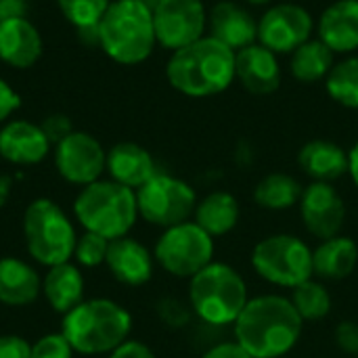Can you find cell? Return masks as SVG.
I'll list each match as a JSON object with an SVG mask.
<instances>
[{
  "label": "cell",
  "instance_id": "obj_1",
  "mask_svg": "<svg viewBox=\"0 0 358 358\" xmlns=\"http://www.w3.org/2000/svg\"><path fill=\"white\" fill-rule=\"evenodd\" d=\"M304 321L289 298L258 296L248 300L233 323L235 342L254 358H283L302 336Z\"/></svg>",
  "mask_w": 358,
  "mask_h": 358
},
{
  "label": "cell",
  "instance_id": "obj_2",
  "mask_svg": "<svg viewBox=\"0 0 358 358\" xmlns=\"http://www.w3.org/2000/svg\"><path fill=\"white\" fill-rule=\"evenodd\" d=\"M166 76L170 86L187 96L218 94L235 80V50L214 36H203L172 52Z\"/></svg>",
  "mask_w": 358,
  "mask_h": 358
},
{
  "label": "cell",
  "instance_id": "obj_3",
  "mask_svg": "<svg viewBox=\"0 0 358 358\" xmlns=\"http://www.w3.org/2000/svg\"><path fill=\"white\" fill-rule=\"evenodd\" d=\"M130 313L109 298L82 300L76 308L63 315L61 323V334L65 340L76 352L86 357L111 355L130 340Z\"/></svg>",
  "mask_w": 358,
  "mask_h": 358
},
{
  "label": "cell",
  "instance_id": "obj_4",
  "mask_svg": "<svg viewBox=\"0 0 358 358\" xmlns=\"http://www.w3.org/2000/svg\"><path fill=\"white\" fill-rule=\"evenodd\" d=\"M96 36L99 46L115 63H143L157 44L153 10L141 0H113L96 25Z\"/></svg>",
  "mask_w": 358,
  "mask_h": 358
},
{
  "label": "cell",
  "instance_id": "obj_5",
  "mask_svg": "<svg viewBox=\"0 0 358 358\" xmlns=\"http://www.w3.org/2000/svg\"><path fill=\"white\" fill-rule=\"evenodd\" d=\"M73 216L88 233H96L109 241L126 237L138 220L136 191L111 178H101L82 187L73 201Z\"/></svg>",
  "mask_w": 358,
  "mask_h": 358
},
{
  "label": "cell",
  "instance_id": "obj_6",
  "mask_svg": "<svg viewBox=\"0 0 358 358\" xmlns=\"http://www.w3.org/2000/svg\"><path fill=\"white\" fill-rule=\"evenodd\" d=\"M189 281L191 308L208 325H233L250 300L243 277L222 262H210Z\"/></svg>",
  "mask_w": 358,
  "mask_h": 358
},
{
  "label": "cell",
  "instance_id": "obj_7",
  "mask_svg": "<svg viewBox=\"0 0 358 358\" xmlns=\"http://www.w3.org/2000/svg\"><path fill=\"white\" fill-rule=\"evenodd\" d=\"M23 239L31 260L50 268L73 258L78 233L59 203L38 197L23 212Z\"/></svg>",
  "mask_w": 358,
  "mask_h": 358
},
{
  "label": "cell",
  "instance_id": "obj_8",
  "mask_svg": "<svg viewBox=\"0 0 358 358\" xmlns=\"http://www.w3.org/2000/svg\"><path fill=\"white\" fill-rule=\"evenodd\" d=\"M252 266L271 285L294 289L313 279V250L296 235L279 233L262 239L252 252Z\"/></svg>",
  "mask_w": 358,
  "mask_h": 358
},
{
  "label": "cell",
  "instance_id": "obj_9",
  "mask_svg": "<svg viewBox=\"0 0 358 358\" xmlns=\"http://www.w3.org/2000/svg\"><path fill=\"white\" fill-rule=\"evenodd\" d=\"M155 262L178 279H191L214 262V237H210L195 220L164 229L155 250Z\"/></svg>",
  "mask_w": 358,
  "mask_h": 358
},
{
  "label": "cell",
  "instance_id": "obj_10",
  "mask_svg": "<svg viewBox=\"0 0 358 358\" xmlns=\"http://www.w3.org/2000/svg\"><path fill=\"white\" fill-rule=\"evenodd\" d=\"M136 203L143 220L159 229H170L193 218L197 195L182 178L157 172L136 191Z\"/></svg>",
  "mask_w": 358,
  "mask_h": 358
},
{
  "label": "cell",
  "instance_id": "obj_11",
  "mask_svg": "<svg viewBox=\"0 0 358 358\" xmlns=\"http://www.w3.org/2000/svg\"><path fill=\"white\" fill-rule=\"evenodd\" d=\"M208 23L201 0H159L153 8V27L157 44L172 52L203 38Z\"/></svg>",
  "mask_w": 358,
  "mask_h": 358
},
{
  "label": "cell",
  "instance_id": "obj_12",
  "mask_svg": "<svg viewBox=\"0 0 358 358\" xmlns=\"http://www.w3.org/2000/svg\"><path fill=\"white\" fill-rule=\"evenodd\" d=\"M55 168L63 180L88 187L107 170V151L92 134L73 130L55 145Z\"/></svg>",
  "mask_w": 358,
  "mask_h": 358
},
{
  "label": "cell",
  "instance_id": "obj_13",
  "mask_svg": "<svg viewBox=\"0 0 358 358\" xmlns=\"http://www.w3.org/2000/svg\"><path fill=\"white\" fill-rule=\"evenodd\" d=\"M310 34L313 17L300 4H275L258 21V44L266 46L275 55L294 52L310 40Z\"/></svg>",
  "mask_w": 358,
  "mask_h": 358
},
{
  "label": "cell",
  "instance_id": "obj_14",
  "mask_svg": "<svg viewBox=\"0 0 358 358\" xmlns=\"http://www.w3.org/2000/svg\"><path fill=\"white\" fill-rule=\"evenodd\" d=\"M300 216L306 231L325 241L342 233L346 206L331 182H310L300 197Z\"/></svg>",
  "mask_w": 358,
  "mask_h": 358
},
{
  "label": "cell",
  "instance_id": "obj_15",
  "mask_svg": "<svg viewBox=\"0 0 358 358\" xmlns=\"http://www.w3.org/2000/svg\"><path fill=\"white\" fill-rule=\"evenodd\" d=\"M50 141L40 124L10 120L0 128V157L15 166H36L46 159Z\"/></svg>",
  "mask_w": 358,
  "mask_h": 358
},
{
  "label": "cell",
  "instance_id": "obj_16",
  "mask_svg": "<svg viewBox=\"0 0 358 358\" xmlns=\"http://www.w3.org/2000/svg\"><path fill=\"white\" fill-rule=\"evenodd\" d=\"M105 266L120 283L128 287H141L151 281L155 258L138 239L126 235L109 241Z\"/></svg>",
  "mask_w": 358,
  "mask_h": 358
},
{
  "label": "cell",
  "instance_id": "obj_17",
  "mask_svg": "<svg viewBox=\"0 0 358 358\" xmlns=\"http://www.w3.org/2000/svg\"><path fill=\"white\" fill-rule=\"evenodd\" d=\"M235 78L254 94H273L281 84V67L277 55L258 42L237 50Z\"/></svg>",
  "mask_w": 358,
  "mask_h": 358
},
{
  "label": "cell",
  "instance_id": "obj_18",
  "mask_svg": "<svg viewBox=\"0 0 358 358\" xmlns=\"http://www.w3.org/2000/svg\"><path fill=\"white\" fill-rule=\"evenodd\" d=\"M42 55V36L27 17L0 21V61L15 69H29Z\"/></svg>",
  "mask_w": 358,
  "mask_h": 358
},
{
  "label": "cell",
  "instance_id": "obj_19",
  "mask_svg": "<svg viewBox=\"0 0 358 358\" xmlns=\"http://www.w3.org/2000/svg\"><path fill=\"white\" fill-rule=\"evenodd\" d=\"M107 172L111 180L138 191L145 182H149L155 174V162L151 153L136 143H117L107 151Z\"/></svg>",
  "mask_w": 358,
  "mask_h": 358
},
{
  "label": "cell",
  "instance_id": "obj_20",
  "mask_svg": "<svg viewBox=\"0 0 358 358\" xmlns=\"http://www.w3.org/2000/svg\"><path fill=\"white\" fill-rule=\"evenodd\" d=\"M212 36L231 50H241L258 40V21L235 2H218L210 13Z\"/></svg>",
  "mask_w": 358,
  "mask_h": 358
},
{
  "label": "cell",
  "instance_id": "obj_21",
  "mask_svg": "<svg viewBox=\"0 0 358 358\" xmlns=\"http://www.w3.org/2000/svg\"><path fill=\"white\" fill-rule=\"evenodd\" d=\"M42 294V277L38 271L13 256L0 258V304L4 306H29Z\"/></svg>",
  "mask_w": 358,
  "mask_h": 358
},
{
  "label": "cell",
  "instance_id": "obj_22",
  "mask_svg": "<svg viewBox=\"0 0 358 358\" xmlns=\"http://www.w3.org/2000/svg\"><path fill=\"white\" fill-rule=\"evenodd\" d=\"M319 40L334 52H352L358 48V0H338L327 6L319 19Z\"/></svg>",
  "mask_w": 358,
  "mask_h": 358
},
{
  "label": "cell",
  "instance_id": "obj_23",
  "mask_svg": "<svg viewBox=\"0 0 358 358\" xmlns=\"http://www.w3.org/2000/svg\"><path fill=\"white\" fill-rule=\"evenodd\" d=\"M84 275L78 264L63 262L50 266L42 277V296L55 313L67 315L84 300Z\"/></svg>",
  "mask_w": 358,
  "mask_h": 358
},
{
  "label": "cell",
  "instance_id": "obj_24",
  "mask_svg": "<svg viewBox=\"0 0 358 358\" xmlns=\"http://www.w3.org/2000/svg\"><path fill=\"white\" fill-rule=\"evenodd\" d=\"M298 164L313 182H334L348 174V153L331 141H310L300 149Z\"/></svg>",
  "mask_w": 358,
  "mask_h": 358
},
{
  "label": "cell",
  "instance_id": "obj_25",
  "mask_svg": "<svg viewBox=\"0 0 358 358\" xmlns=\"http://www.w3.org/2000/svg\"><path fill=\"white\" fill-rule=\"evenodd\" d=\"M358 264V245L344 235L325 239L313 250V273L325 281H342L355 273Z\"/></svg>",
  "mask_w": 358,
  "mask_h": 358
},
{
  "label": "cell",
  "instance_id": "obj_26",
  "mask_svg": "<svg viewBox=\"0 0 358 358\" xmlns=\"http://www.w3.org/2000/svg\"><path fill=\"white\" fill-rule=\"evenodd\" d=\"M241 216L239 201L235 195L227 191H214L206 195L201 201H197L193 220L210 235V237H222L229 235Z\"/></svg>",
  "mask_w": 358,
  "mask_h": 358
},
{
  "label": "cell",
  "instance_id": "obj_27",
  "mask_svg": "<svg viewBox=\"0 0 358 358\" xmlns=\"http://www.w3.org/2000/svg\"><path fill=\"white\" fill-rule=\"evenodd\" d=\"M289 67L298 82L315 84L334 69V50L323 40H308L292 52Z\"/></svg>",
  "mask_w": 358,
  "mask_h": 358
},
{
  "label": "cell",
  "instance_id": "obj_28",
  "mask_svg": "<svg viewBox=\"0 0 358 358\" xmlns=\"http://www.w3.org/2000/svg\"><path fill=\"white\" fill-rule=\"evenodd\" d=\"M302 187L300 182L283 172H275L264 176L256 189H254V199L260 208L271 210V212H283L289 210L292 206L300 203L302 197Z\"/></svg>",
  "mask_w": 358,
  "mask_h": 358
},
{
  "label": "cell",
  "instance_id": "obj_29",
  "mask_svg": "<svg viewBox=\"0 0 358 358\" xmlns=\"http://www.w3.org/2000/svg\"><path fill=\"white\" fill-rule=\"evenodd\" d=\"M292 304L302 321H321L331 313V296L321 281L308 279L292 289Z\"/></svg>",
  "mask_w": 358,
  "mask_h": 358
},
{
  "label": "cell",
  "instance_id": "obj_30",
  "mask_svg": "<svg viewBox=\"0 0 358 358\" xmlns=\"http://www.w3.org/2000/svg\"><path fill=\"white\" fill-rule=\"evenodd\" d=\"M329 96L350 109H358V57H350L329 71L325 78Z\"/></svg>",
  "mask_w": 358,
  "mask_h": 358
},
{
  "label": "cell",
  "instance_id": "obj_31",
  "mask_svg": "<svg viewBox=\"0 0 358 358\" xmlns=\"http://www.w3.org/2000/svg\"><path fill=\"white\" fill-rule=\"evenodd\" d=\"M61 15L78 29H92L107 13L111 0H57Z\"/></svg>",
  "mask_w": 358,
  "mask_h": 358
},
{
  "label": "cell",
  "instance_id": "obj_32",
  "mask_svg": "<svg viewBox=\"0 0 358 358\" xmlns=\"http://www.w3.org/2000/svg\"><path fill=\"white\" fill-rule=\"evenodd\" d=\"M107 250H109V239H105L96 233L84 231L82 235H78V241L73 248V258H76L78 266L96 268V266L105 264Z\"/></svg>",
  "mask_w": 358,
  "mask_h": 358
},
{
  "label": "cell",
  "instance_id": "obj_33",
  "mask_svg": "<svg viewBox=\"0 0 358 358\" xmlns=\"http://www.w3.org/2000/svg\"><path fill=\"white\" fill-rule=\"evenodd\" d=\"M73 355L76 350L61 331L46 334L31 344V358H73Z\"/></svg>",
  "mask_w": 358,
  "mask_h": 358
},
{
  "label": "cell",
  "instance_id": "obj_34",
  "mask_svg": "<svg viewBox=\"0 0 358 358\" xmlns=\"http://www.w3.org/2000/svg\"><path fill=\"white\" fill-rule=\"evenodd\" d=\"M157 313L162 317V321L170 327H182L189 321V308L185 304H180L178 300L166 298L157 304Z\"/></svg>",
  "mask_w": 358,
  "mask_h": 358
},
{
  "label": "cell",
  "instance_id": "obj_35",
  "mask_svg": "<svg viewBox=\"0 0 358 358\" xmlns=\"http://www.w3.org/2000/svg\"><path fill=\"white\" fill-rule=\"evenodd\" d=\"M40 126H42L44 134L48 136L50 145L61 143L65 136H69V134L73 132L71 120H69L67 115H63V113H52V115H48Z\"/></svg>",
  "mask_w": 358,
  "mask_h": 358
},
{
  "label": "cell",
  "instance_id": "obj_36",
  "mask_svg": "<svg viewBox=\"0 0 358 358\" xmlns=\"http://www.w3.org/2000/svg\"><path fill=\"white\" fill-rule=\"evenodd\" d=\"M334 340L338 348L346 355H358V323L344 321L336 327Z\"/></svg>",
  "mask_w": 358,
  "mask_h": 358
},
{
  "label": "cell",
  "instance_id": "obj_37",
  "mask_svg": "<svg viewBox=\"0 0 358 358\" xmlns=\"http://www.w3.org/2000/svg\"><path fill=\"white\" fill-rule=\"evenodd\" d=\"M0 358H31V344L21 336H0Z\"/></svg>",
  "mask_w": 358,
  "mask_h": 358
},
{
  "label": "cell",
  "instance_id": "obj_38",
  "mask_svg": "<svg viewBox=\"0 0 358 358\" xmlns=\"http://www.w3.org/2000/svg\"><path fill=\"white\" fill-rule=\"evenodd\" d=\"M19 105H21V99L15 92V88L0 78V124L6 122L19 109Z\"/></svg>",
  "mask_w": 358,
  "mask_h": 358
},
{
  "label": "cell",
  "instance_id": "obj_39",
  "mask_svg": "<svg viewBox=\"0 0 358 358\" xmlns=\"http://www.w3.org/2000/svg\"><path fill=\"white\" fill-rule=\"evenodd\" d=\"M109 358H157L155 357V352L147 346V344H143V342H136V340H128V342H124L120 348H115Z\"/></svg>",
  "mask_w": 358,
  "mask_h": 358
},
{
  "label": "cell",
  "instance_id": "obj_40",
  "mask_svg": "<svg viewBox=\"0 0 358 358\" xmlns=\"http://www.w3.org/2000/svg\"><path fill=\"white\" fill-rule=\"evenodd\" d=\"M201 358H254L243 346H239L237 342H222L212 346L208 352H203Z\"/></svg>",
  "mask_w": 358,
  "mask_h": 358
},
{
  "label": "cell",
  "instance_id": "obj_41",
  "mask_svg": "<svg viewBox=\"0 0 358 358\" xmlns=\"http://www.w3.org/2000/svg\"><path fill=\"white\" fill-rule=\"evenodd\" d=\"M25 13H27L25 0H0V21L25 17Z\"/></svg>",
  "mask_w": 358,
  "mask_h": 358
},
{
  "label": "cell",
  "instance_id": "obj_42",
  "mask_svg": "<svg viewBox=\"0 0 358 358\" xmlns=\"http://www.w3.org/2000/svg\"><path fill=\"white\" fill-rule=\"evenodd\" d=\"M13 193V178L8 174H0V210L8 203Z\"/></svg>",
  "mask_w": 358,
  "mask_h": 358
},
{
  "label": "cell",
  "instance_id": "obj_43",
  "mask_svg": "<svg viewBox=\"0 0 358 358\" xmlns=\"http://www.w3.org/2000/svg\"><path fill=\"white\" fill-rule=\"evenodd\" d=\"M348 174L352 178V182L358 189V143L352 147V151L348 153Z\"/></svg>",
  "mask_w": 358,
  "mask_h": 358
},
{
  "label": "cell",
  "instance_id": "obj_44",
  "mask_svg": "<svg viewBox=\"0 0 358 358\" xmlns=\"http://www.w3.org/2000/svg\"><path fill=\"white\" fill-rule=\"evenodd\" d=\"M250 4H256V6H262V4H266V2H271V0H248Z\"/></svg>",
  "mask_w": 358,
  "mask_h": 358
}]
</instances>
